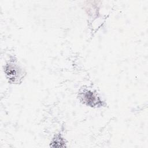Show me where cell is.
Instances as JSON below:
<instances>
[{"label":"cell","mask_w":148,"mask_h":148,"mask_svg":"<svg viewBox=\"0 0 148 148\" xmlns=\"http://www.w3.org/2000/svg\"><path fill=\"white\" fill-rule=\"evenodd\" d=\"M4 73L9 82L18 84L24 77L23 70L15 60H10L4 66Z\"/></svg>","instance_id":"1"},{"label":"cell","mask_w":148,"mask_h":148,"mask_svg":"<svg viewBox=\"0 0 148 148\" xmlns=\"http://www.w3.org/2000/svg\"><path fill=\"white\" fill-rule=\"evenodd\" d=\"M79 98L83 103L90 107L102 106V101L96 92L90 89L84 88L79 93Z\"/></svg>","instance_id":"2"}]
</instances>
